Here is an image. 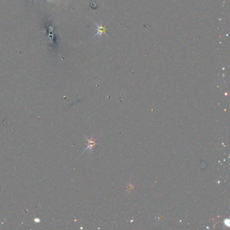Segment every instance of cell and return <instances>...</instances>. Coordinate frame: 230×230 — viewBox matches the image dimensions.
<instances>
[{
	"instance_id": "cell-1",
	"label": "cell",
	"mask_w": 230,
	"mask_h": 230,
	"mask_svg": "<svg viewBox=\"0 0 230 230\" xmlns=\"http://www.w3.org/2000/svg\"><path fill=\"white\" fill-rule=\"evenodd\" d=\"M96 144L95 142H94V141L92 140H91L90 141H89V146H88V147H90V148H92V146L94 145V144Z\"/></svg>"
}]
</instances>
